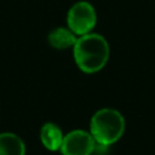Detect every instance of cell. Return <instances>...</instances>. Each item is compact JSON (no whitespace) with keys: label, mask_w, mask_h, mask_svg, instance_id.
<instances>
[{"label":"cell","mask_w":155,"mask_h":155,"mask_svg":"<svg viewBox=\"0 0 155 155\" xmlns=\"http://www.w3.org/2000/svg\"><path fill=\"white\" fill-rule=\"evenodd\" d=\"M71 50L75 64L85 74L101 71L107 65L110 56V47L107 39L94 31L78 36Z\"/></svg>","instance_id":"6da1fadb"},{"label":"cell","mask_w":155,"mask_h":155,"mask_svg":"<svg viewBox=\"0 0 155 155\" xmlns=\"http://www.w3.org/2000/svg\"><path fill=\"white\" fill-rule=\"evenodd\" d=\"M125 128V117L119 110L114 108H102L92 115L88 131L96 143L110 147L122 137Z\"/></svg>","instance_id":"7a4b0ae2"},{"label":"cell","mask_w":155,"mask_h":155,"mask_svg":"<svg viewBox=\"0 0 155 155\" xmlns=\"http://www.w3.org/2000/svg\"><path fill=\"white\" fill-rule=\"evenodd\" d=\"M97 24V12L93 5L81 0L70 6L67 13V27L78 36L93 31Z\"/></svg>","instance_id":"3957f363"},{"label":"cell","mask_w":155,"mask_h":155,"mask_svg":"<svg viewBox=\"0 0 155 155\" xmlns=\"http://www.w3.org/2000/svg\"><path fill=\"white\" fill-rule=\"evenodd\" d=\"M94 148L96 140L90 131L78 128L64 134L59 151L62 155H92Z\"/></svg>","instance_id":"277c9868"},{"label":"cell","mask_w":155,"mask_h":155,"mask_svg":"<svg viewBox=\"0 0 155 155\" xmlns=\"http://www.w3.org/2000/svg\"><path fill=\"white\" fill-rule=\"evenodd\" d=\"M39 136L41 144L44 145L45 149H47L48 151H59L64 133L57 124L52 121L45 122L40 128Z\"/></svg>","instance_id":"5b68a950"},{"label":"cell","mask_w":155,"mask_h":155,"mask_svg":"<svg viewBox=\"0 0 155 155\" xmlns=\"http://www.w3.org/2000/svg\"><path fill=\"white\" fill-rule=\"evenodd\" d=\"M78 40V35L74 34L68 27H57L52 29L47 35V42L56 50L73 48Z\"/></svg>","instance_id":"8992f818"},{"label":"cell","mask_w":155,"mask_h":155,"mask_svg":"<svg viewBox=\"0 0 155 155\" xmlns=\"http://www.w3.org/2000/svg\"><path fill=\"white\" fill-rule=\"evenodd\" d=\"M0 155H25L23 139L13 132L0 133Z\"/></svg>","instance_id":"52a82bcc"}]
</instances>
